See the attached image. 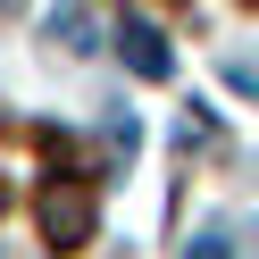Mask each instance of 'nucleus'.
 I'll use <instances>...</instances> for the list:
<instances>
[{
    "mask_svg": "<svg viewBox=\"0 0 259 259\" xmlns=\"http://www.w3.org/2000/svg\"><path fill=\"white\" fill-rule=\"evenodd\" d=\"M92 184L84 176H67V184H51V201H42V234H51V251H84L92 242Z\"/></svg>",
    "mask_w": 259,
    "mask_h": 259,
    "instance_id": "obj_1",
    "label": "nucleus"
},
{
    "mask_svg": "<svg viewBox=\"0 0 259 259\" xmlns=\"http://www.w3.org/2000/svg\"><path fill=\"white\" fill-rule=\"evenodd\" d=\"M117 51H125V67H134L142 84H167V75H176V59H167V42H159L151 17H125L117 25Z\"/></svg>",
    "mask_w": 259,
    "mask_h": 259,
    "instance_id": "obj_2",
    "label": "nucleus"
},
{
    "mask_svg": "<svg viewBox=\"0 0 259 259\" xmlns=\"http://www.w3.org/2000/svg\"><path fill=\"white\" fill-rule=\"evenodd\" d=\"M184 259H234V242L209 226V234H192V242H184Z\"/></svg>",
    "mask_w": 259,
    "mask_h": 259,
    "instance_id": "obj_3",
    "label": "nucleus"
},
{
    "mask_svg": "<svg viewBox=\"0 0 259 259\" xmlns=\"http://www.w3.org/2000/svg\"><path fill=\"white\" fill-rule=\"evenodd\" d=\"M0 201H9V192H0Z\"/></svg>",
    "mask_w": 259,
    "mask_h": 259,
    "instance_id": "obj_4",
    "label": "nucleus"
}]
</instances>
